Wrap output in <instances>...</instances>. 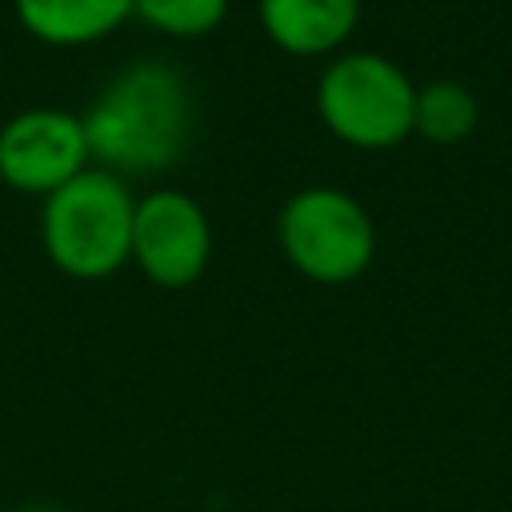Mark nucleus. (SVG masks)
Returning a JSON list of instances; mask_svg holds the SVG:
<instances>
[{"instance_id":"nucleus-3","label":"nucleus","mask_w":512,"mask_h":512,"mask_svg":"<svg viewBox=\"0 0 512 512\" xmlns=\"http://www.w3.org/2000/svg\"><path fill=\"white\" fill-rule=\"evenodd\" d=\"M320 120L352 148H396L412 136L416 84L400 64L376 52H344L316 88Z\"/></svg>"},{"instance_id":"nucleus-5","label":"nucleus","mask_w":512,"mask_h":512,"mask_svg":"<svg viewBox=\"0 0 512 512\" xmlns=\"http://www.w3.org/2000/svg\"><path fill=\"white\" fill-rule=\"evenodd\" d=\"M212 252V228L204 208L176 192L160 188L136 200L132 216V260L140 272L160 288H184L192 284Z\"/></svg>"},{"instance_id":"nucleus-7","label":"nucleus","mask_w":512,"mask_h":512,"mask_svg":"<svg viewBox=\"0 0 512 512\" xmlns=\"http://www.w3.org/2000/svg\"><path fill=\"white\" fill-rule=\"evenodd\" d=\"M260 20L284 52L324 56L352 36L360 0H260Z\"/></svg>"},{"instance_id":"nucleus-4","label":"nucleus","mask_w":512,"mask_h":512,"mask_svg":"<svg viewBox=\"0 0 512 512\" xmlns=\"http://www.w3.org/2000/svg\"><path fill=\"white\" fill-rule=\"evenodd\" d=\"M280 248L320 284L356 280L376 256V228L364 204L340 188H304L280 208Z\"/></svg>"},{"instance_id":"nucleus-2","label":"nucleus","mask_w":512,"mask_h":512,"mask_svg":"<svg viewBox=\"0 0 512 512\" xmlns=\"http://www.w3.org/2000/svg\"><path fill=\"white\" fill-rule=\"evenodd\" d=\"M136 200L108 168H84L44 204V248L76 280H104L132 256Z\"/></svg>"},{"instance_id":"nucleus-10","label":"nucleus","mask_w":512,"mask_h":512,"mask_svg":"<svg viewBox=\"0 0 512 512\" xmlns=\"http://www.w3.org/2000/svg\"><path fill=\"white\" fill-rule=\"evenodd\" d=\"M136 12L168 36H204L224 20L228 0H136Z\"/></svg>"},{"instance_id":"nucleus-6","label":"nucleus","mask_w":512,"mask_h":512,"mask_svg":"<svg viewBox=\"0 0 512 512\" xmlns=\"http://www.w3.org/2000/svg\"><path fill=\"white\" fill-rule=\"evenodd\" d=\"M88 168V140L80 116L60 108H32L0 128V176L20 192L52 196Z\"/></svg>"},{"instance_id":"nucleus-9","label":"nucleus","mask_w":512,"mask_h":512,"mask_svg":"<svg viewBox=\"0 0 512 512\" xmlns=\"http://www.w3.org/2000/svg\"><path fill=\"white\" fill-rule=\"evenodd\" d=\"M480 120V104L472 88L460 80H432L416 88V112H412V132H420L432 144H460L472 136Z\"/></svg>"},{"instance_id":"nucleus-8","label":"nucleus","mask_w":512,"mask_h":512,"mask_svg":"<svg viewBox=\"0 0 512 512\" xmlns=\"http://www.w3.org/2000/svg\"><path fill=\"white\" fill-rule=\"evenodd\" d=\"M136 0H16L20 24L44 44H88L120 28Z\"/></svg>"},{"instance_id":"nucleus-1","label":"nucleus","mask_w":512,"mask_h":512,"mask_svg":"<svg viewBox=\"0 0 512 512\" xmlns=\"http://www.w3.org/2000/svg\"><path fill=\"white\" fill-rule=\"evenodd\" d=\"M88 156L108 172H156L180 160L192 132V92L168 64H132L80 116Z\"/></svg>"},{"instance_id":"nucleus-11","label":"nucleus","mask_w":512,"mask_h":512,"mask_svg":"<svg viewBox=\"0 0 512 512\" xmlns=\"http://www.w3.org/2000/svg\"><path fill=\"white\" fill-rule=\"evenodd\" d=\"M20 512H56V508H20Z\"/></svg>"}]
</instances>
